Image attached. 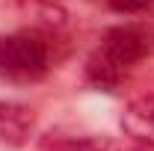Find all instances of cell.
<instances>
[{"label":"cell","instance_id":"obj_5","mask_svg":"<svg viewBox=\"0 0 154 151\" xmlns=\"http://www.w3.org/2000/svg\"><path fill=\"white\" fill-rule=\"evenodd\" d=\"M122 131L142 148H154V92L134 98L122 113Z\"/></svg>","mask_w":154,"mask_h":151},{"label":"cell","instance_id":"obj_6","mask_svg":"<svg viewBox=\"0 0 154 151\" xmlns=\"http://www.w3.org/2000/svg\"><path fill=\"white\" fill-rule=\"evenodd\" d=\"M107 3L113 6L116 12H122V15H136V12L148 9L154 0H107Z\"/></svg>","mask_w":154,"mask_h":151},{"label":"cell","instance_id":"obj_3","mask_svg":"<svg viewBox=\"0 0 154 151\" xmlns=\"http://www.w3.org/2000/svg\"><path fill=\"white\" fill-rule=\"evenodd\" d=\"M38 151H145V148L113 139V136H77V133L54 131L42 139Z\"/></svg>","mask_w":154,"mask_h":151},{"label":"cell","instance_id":"obj_4","mask_svg":"<svg viewBox=\"0 0 154 151\" xmlns=\"http://www.w3.org/2000/svg\"><path fill=\"white\" fill-rule=\"evenodd\" d=\"M36 131V113L18 101H0V142L21 148Z\"/></svg>","mask_w":154,"mask_h":151},{"label":"cell","instance_id":"obj_1","mask_svg":"<svg viewBox=\"0 0 154 151\" xmlns=\"http://www.w3.org/2000/svg\"><path fill=\"white\" fill-rule=\"evenodd\" d=\"M154 51V30L145 24H119L113 30H107L98 51L86 62V77L98 89H116L122 83L125 71L142 62Z\"/></svg>","mask_w":154,"mask_h":151},{"label":"cell","instance_id":"obj_2","mask_svg":"<svg viewBox=\"0 0 154 151\" xmlns=\"http://www.w3.org/2000/svg\"><path fill=\"white\" fill-rule=\"evenodd\" d=\"M51 68V45L36 30L0 39V77L12 83H36Z\"/></svg>","mask_w":154,"mask_h":151}]
</instances>
